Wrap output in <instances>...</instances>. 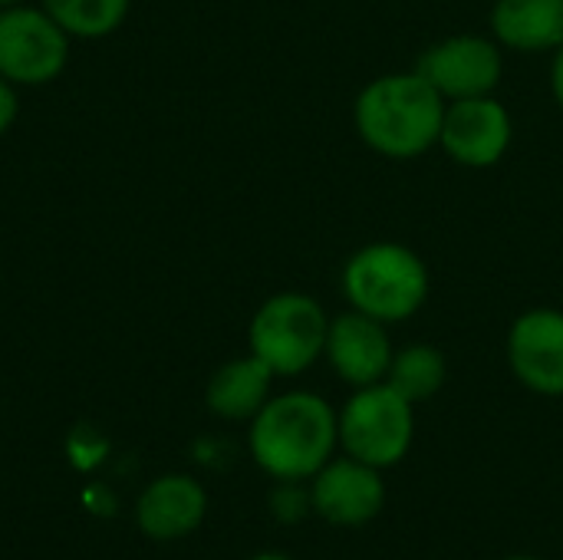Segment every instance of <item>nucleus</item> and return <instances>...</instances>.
Wrapping results in <instances>:
<instances>
[{
	"mask_svg": "<svg viewBox=\"0 0 563 560\" xmlns=\"http://www.w3.org/2000/svg\"><path fill=\"white\" fill-rule=\"evenodd\" d=\"M340 446L333 406L317 393H284L251 419V455L277 482L313 479Z\"/></svg>",
	"mask_w": 563,
	"mask_h": 560,
	"instance_id": "f257e3e1",
	"label": "nucleus"
},
{
	"mask_svg": "<svg viewBox=\"0 0 563 560\" xmlns=\"http://www.w3.org/2000/svg\"><path fill=\"white\" fill-rule=\"evenodd\" d=\"M445 99L435 86L412 73H386L356 96V132L386 158H419L439 145Z\"/></svg>",
	"mask_w": 563,
	"mask_h": 560,
	"instance_id": "f03ea898",
	"label": "nucleus"
},
{
	"mask_svg": "<svg viewBox=\"0 0 563 560\" xmlns=\"http://www.w3.org/2000/svg\"><path fill=\"white\" fill-rule=\"evenodd\" d=\"M343 297L353 310L399 323L422 310L432 290L426 261L399 241H373L360 248L343 267Z\"/></svg>",
	"mask_w": 563,
	"mask_h": 560,
	"instance_id": "7ed1b4c3",
	"label": "nucleus"
},
{
	"mask_svg": "<svg viewBox=\"0 0 563 560\" xmlns=\"http://www.w3.org/2000/svg\"><path fill=\"white\" fill-rule=\"evenodd\" d=\"M330 317L317 297L284 290L261 304L251 320L247 343L257 360H264L274 376H297L310 370L327 350Z\"/></svg>",
	"mask_w": 563,
	"mask_h": 560,
	"instance_id": "20e7f679",
	"label": "nucleus"
},
{
	"mask_svg": "<svg viewBox=\"0 0 563 560\" xmlns=\"http://www.w3.org/2000/svg\"><path fill=\"white\" fill-rule=\"evenodd\" d=\"M340 422V446L350 459H360L373 469H393L406 459L416 436L412 403L399 396L386 380L373 386H360L343 413Z\"/></svg>",
	"mask_w": 563,
	"mask_h": 560,
	"instance_id": "39448f33",
	"label": "nucleus"
},
{
	"mask_svg": "<svg viewBox=\"0 0 563 560\" xmlns=\"http://www.w3.org/2000/svg\"><path fill=\"white\" fill-rule=\"evenodd\" d=\"M69 56V33L36 7L0 10V76L40 86L59 76Z\"/></svg>",
	"mask_w": 563,
	"mask_h": 560,
	"instance_id": "423d86ee",
	"label": "nucleus"
},
{
	"mask_svg": "<svg viewBox=\"0 0 563 560\" xmlns=\"http://www.w3.org/2000/svg\"><path fill=\"white\" fill-rule=\"evenodd\" d=\"M416 73L426 76L445 102L495 96L505 73V56L501 46L488 36L455 33L429 46L419 56Z\"/></svg>",
	"mask_w": 563,
	"mask_h": 560,
	"instance_id": "0eeeda50",
	"label": "nucleus"
},
{
	"mask_svg": "<svg viewBox=\"0 0 563 560\" xmlns=\"http://www.w3.org/2000/svg\"><path fill=\"white\" fill-rule=\"evenodd\" d=\"M511 135V116L495 96L445 102L439 145L452 162L465 168H492L508 155Z\"/></svg>",
	"mask_w": 563,
	"mask_h": 560,
	"instance_id": "6e6552de",
	"label": "nucleus"
},
{
	"mask_svg": "<svg viewBox=\"0 0 563 560\" xmlns=\"http://www.w3.org/2000/svg\"><path fill=\"white\" fill-rule=\"evenodd\" d=\"M313 512L340 528H360L369 525L383 505H386V485L379 469L360 462V459H330L317 475L310 488Z\"/></svg>",
	"mask_w": 563,
	"mask_h": 560,
	"instance_id": "1a4fd4ad",
	"label": "nucleus"
},
{
	"mask_svg": "<svg viewBox=\"0 0 563 560\" xmlns=\"http://www.w3.org/2000/svg\"><path fill=\"white\" fill-rule=\"evenodd\" d=\"M511 373L541 396H563V310L534 307L511 323Z\"/></svg>",
	"mask_w": 563,
	"mask_h": 560,
	"instance_id": "9d476101",
	"label": "nucleus"
},
{
	"mask_svg": "<svg viewBox=\"0 0 563 560\" xmlns=\"http://www.w3.org/2000/svg\"><path fill=\"white\" fill-rule=\"evenodd\" d=\"M393 343L383 320H373L360 310H346L330 320L327 350L333 373L350 386H373L383 383L393 363Z\"/></svg>",
	"mask_w": 563,
	"mask_h": 560,
	"instance_id": "9b49d317",
	"label": "nucleus"
},
{
	"mask_svg": "<svg viewBox=\"0 0 563 560\" xmlns=\"http://www.w3.org/2000/svg\"><path fill=\"white\" fill-rule=\"evenodd\" d=\"M208 512L205 488L188 475H165L152 482L139 498V528L155 541H175L191 535Z\"/></svg>",
	"mask_w": 563,
	"mask_h": 560,
	"instance_id": "f8f14e48",
	"label": "nucleus"
},
{
	"mask_svg": "<svg viewBox=\"0 0 563 560\" xmlns=\"http://www.w3.org/2000/svg\"><path fill=\"white\" fill-rule=\"evenodd\" d=\"M492 30L501 46L521 53H554L563 43V0H498Z\"/></svg>",
	"mask_w": 563,
	"mask_h": 560,
	"instance_id": "ddd939ff",
	"label": "nucleus"
},
{
	"mask_svg": "<svg viewBox=\"0 0 563 560\" xmlns=\"http://www.w3.org/2000/svg\"><path fill=\"white\" fill-rule=\"evenodd\" d=\"M274 370L251 356L224 363L208 383V406L221 419H254L271 399Z\"/></svg>",
	"mask_w": 563,
	"mask_h": 560,
	"instance_id": "4468645a",
	"label": "nucleus"
},
{
	"mask_svg": "<svg viewBox=\"0 0 563 560\" xmlns=\"http://www.w3.org/2000/svg\"><path fill=\"white\" fill-rule=\"evenodd\" d=\"M445 376H449V363L442 350H435L432 343H412L393 353L386 383L416 406V403L432 399L445 386Z\"/></svg>",
	"mask_w": 563,
	"mask_h": 560,
	"instance_id": "2eb2a0df",
	"label": "nucleus"
},
{
	"mask_svg": "<svg viewBox=\"0 0 563 560\" xmlns=\"http://www.w3.org/2000/svg\"><path fill=\"white\" fill-rule=\"evenodd\" d=\"M43 10L69 36L89 40V36L112 33L129 13V0H43Z\"/></svg>",
	"mask_w": 563,
	"mask_h": 560,
	"instance_id": "dca6fc26",
	"label": "nucleus"
},
{
	"mask_svg": "<svg viewBox=\"0 0 563 560\" xmlns=\"http://www.w3.org/2000/svg\"><path fill=\"white\" fill-rule=\"evenodd\" d=\"M287 488H280L277 495H274V512H277V518L280 521H300L303 518V512L307 508H313V502H310V492L307 495H300V488H294L297 482H284Z\"/></svg>",
	"mask_w": 563,
	"mask_h": 560,
	"instance_id": "f3484780",
	"label": "nucleus"
},
{
	"mask_svg": "<svg viewBox=\"0 0 563 560\" xmlns=\"http://www.w3.org/2000/svg\"><path fill=\"white\" fill-rule=\"evenodd\" d=\"M13 119H16V92H13L10 79L0 76V135L13 125Z\"/></svg>",
	"mask_w": 563,
	"mask_h": 560,
	"instance_id": "a211bd4d",
	"label": "nucleus"
},
{
	"mask_svg": "<svg viewBox=\"0 0 563 560\" xmlns=\"http://www.w3.org/2000/svg\"><path fill=\"white\" fill-rule=\"evenodd\" d=\"M551 89H554V99L563 109V43L554 50V63H551Z\"/></svg>",
	"mask_w": 563,
	"mask_h": 560,
	"instance_id": "6ab92c4d",
	"label": "nucleus"
},
{
	"mask_svg": "<svg viewBox=\"0 0 563 560\" xmlns=\"http://www.w3.org/2000/svg\"><path fill=\"white\" fill-rule=\"evenodd\" d=\"M251 560H290V558H284V554H257V558H251Z\"/></svg>",
	"mask_w": 563,
	"mask_h": 560,
	"instance_id": "aec40b11",
	"label": "nucleus"
},
{
	"mask_svg": "<svg viewBox=\"0 0 563 560\" xmlns=\"http://www.w3.org/2000/svg\"><path fill=\"white\" fill-rule=\"evenodd\" d=\"M505 560H541V558H525V554H518V558H505Z\"/></svg>",
	"mask_w": 563,
	"mask_h": 560,
	"instance_id": "412c9836",
	"label": "nucleus"
},
{
	"mask_svg": "<svg viewBox=\"0 0 563 560\" xmlns=\"http://www.w3.org/2000/svg\"><path fill=\"white\" fill-rule=\"evenodd\" d=\"M0 3H7V7H10V3H16V0H0Z\"/></svg>",
	"mask_w": 563,
	"mask_h": 560,
	"instance_id": "4be33fe9",
	"label": "nucleus"
}]
</instances>
